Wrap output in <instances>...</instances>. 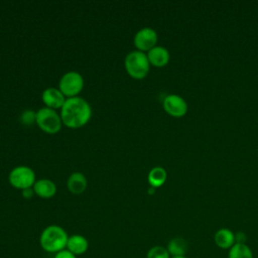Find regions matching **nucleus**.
I'll list each match as a JSON object with an SVG mask.
<instances>
[{
  "label": "nucleus",
  "instance_id": "7",
  "mask_svg": "<svg viewBox=\"0 0 258 258\" xmlns=\"http://www.w3.org/2000/svg\"><path fill=\"white\" fill-rule=\"evenodd\" d=\"M157 39V32L153 28L144 27L136 32L133 42L137 50L144 52L149 51L151 48L156 46Z\"/></svg>",
  "mask_w": 258,
  "mask_h": 258
},
{
  "label": "nucleus",
  "instance_id": "14",
  "mask_svg": "<svg viewBox=\"0 0 258 258\" xmlns=\"http://www.w3.org/2000/svg\"><path fill=\"white\" fill-rule=\"evenodd\" d=\"M88 185L87 178L85 174L82 172H73L67 181V186L68 189L73 194V195H81L83 194Z\"/></svg>",
  "mask_w": 258,
  "mask_h": 258
},
{
  "label": "nucleus",
  "instance_id": "13",
  "mask_svg": "<svg viewBox=\"0 0 258 258\" xmlns=\"http://www.w3.org/2000/svg\"><path fill=\"white\" fill-rule=\"evenodd\" d=\"M214 241L218 248L229 250L235 244V233L228 228H221L215 233Z\"/></svg>",
  "mask_w": 258,
  "mask_h": 258
},
{
  "label": "nucleus",
  "instance_id": "12",
  "mask_svg": "<svg viewBox=\"0 0 258 258\" xmlns=\"http://www.w3.org/2000/svg\"><path fill=\"white\" fill-rule=\"evenodd\" d=\"M32 187L34 194L42 199H50L56 194L55 183L47 178H41L36 180Z\"/></svg>",
  "mask_w": 258,
  "mask_h": 258
},
{
  "label": "nucleus",
  "instance_id": "22",
  "mask_svg": "<svg viewBox=\"0 0 258 258\" xmlns=\"http://www.w3.org/2000/svg\"><path fill=\"white\" fill-rule=\"evenodd\" d=\"M34 195V190L33 187H29V188H25L22 190V197L25 199H30L32 198Z\"/></svg>",
  "mask_w": 258,
  "mask_h": 258
},
{
  "label": "nucleus",
  "instance_id": "1",
  "mask_svg": "<svg viewBox=\"0 0 258 258\" xmlns=\"http://www.w3.org/2000/svg\"><path fill=\"white\" fill-rule=\"evenodd\" d=\"M91 117L92 108L90 104L81 97L68 98L60 109L62 123L72 129L83 127L90 121Z\"/></svg>",
  "mask_w": 258,
  "mask_h": 258
},
{
  "label": "nucleus",
  "instance_id": "17",
  "mask_svg": "<svg viewBox=\"0 0 258 258\" xmlns=\"http://www.w3.org/2000/svg\"><path fill=\"white\" fill-rule=\"evenodd\" d=\"M228 251V258H253V252L247 244L235 243Z\"/></svg>",
  "mask_w": 258,
  "mask_h": 258
},
{
  "label": "nucleus",
  "instance_id": "21",
  "mask_svg": "<svg viewBox=\"0 0 258 258\" xmlns=\"http://www.w3.org/2000/svg\"><path fill=\"white\" fill-rule=\"evenodd\" d=\"M53 258H77V256L74 255L73 253H71L69 250L64 249V250L59 251L58 253L54 254Z\"/></svg>",
  "mask_w": 258,
  "mask_h": 258
},
{
  "label": "nucleus",
  "instance_id": "19",
  "mask_svg": "<svg viewBox=\"0 0 258 258\" xmlns=\"http://www.w3.org/2000/svg\"><path fill=\"white\" fill-rule=\"evenodd\" d=\"M20 120L23 124L25 125H30L32 123L35 122L36 120V112L32 111V110H25L21 116H20Z\"/></svg>",
  "mask_w": 258,
  "mask_h": 258
},
{
  "label": "nucleus",
  "instance_id": "4",
  "mask_svg": "<svg viewBox=\"0 0 258 258\" xmlns=\"http://www.w3.org/2000/svg\"><path fill=\"white\" fill-rule=\"evenodd\" d=\"M37 126L47 134H55L60 131L62 121L60 115L53 109L43 107L36 112Z\"/></svg>",
  "mask_w": 258,
  "mask_h": 258
},
{
  "label": "nucleus",
  "instance_id": "18",
  "mask_svg": "<svg viewBox=\"0 0 258 258\" xmlns=\"http://www.w3.org/2000/svg\"><path fill=\"white\" fill-rule=\"evenodd\" d=\"M146 258H171L166 247L155 245L151 247L146 254Z\"/></svg>",
  "mask_w": 258,
  "mask_h": 258
},
{
  "label": "nucleus",
  "instance_id": "16",
  "mask_svg": "<svg viewBox=\"0 0 258 258\" xmlns=\"http://www.w3.org/2000/svg\"><path fill=\"white\" fill-rule=\"evenodd\" d=\"M166 177H167L166 170L161 166H155L151 168L148 173V182L150 186L156 188L163 185V183L166 180Z\"/></svg>",
  "mask_w": 258,
  "mask_h": 258
},
{
  "label": "nucleus",
  "instance_id": "20",
  "mask_svg": "<svg viewBox=\"0 0 258 258\" xmlns=\"http://www.w3.org/2000/svg\"><path fill=\"white\" fill-rule=\"evenodd\" d=\"M246 241H247V236L244 232H236L235 233V243H238V244H246Z\"/></svg>",
  "mask_w": 258,
  "mask_h": 258
},
{
  "label": "nucleus",
  "instance_id": "2",
  "mask_svg": "<svg viewBox=\"0 0 258 258\" xmlns=\"http://www.w3.org/2000/svg\"><path fill=\"white\" fill-rule=\"evenodd\" d=\"M69 235L58 225H49L44 228L39 236V245L47 253L56 254L67 248Z\"/></svg>",
  "mask_w": 258,
  "mask_h": 258
},
{
  "label": "nucleus",
  "instance_id": "5",
  "mask_svg": "<svg viewBox=\"0 0 258 258\" xmlns=\"http://www.w3.org/2000/svg\"><path fill=\"white\" fill-rule=\"evenodd\" d=\"M10 184L18 189L32 187L35 183V172L28 166L19 165L14 167L8 176Z\"/></svg>",
  "mask_w": 258,
  "mask_h": 258
},
{
  "label": "nucleus",
  "instance_id": "23",
  "mask_svg": "<svg viewBox=\"0 0 258 258\" xmlns=\"http://www.w3.org/2000/svg\"><path fill=\"white\" fill-rule=\"evenodd\" d=\"M154 191H155V188L152 187V186H149V188H148V194H149V195H153Z\"/></svg>",
  "mask_w": 258,
  "mask_h": 258
},
{
  "label": "nucleus",
  "instance_id": "6",
  "mask_svg": "<svg viewBox=\"0 0 258 258\" xmlns=\"http://www.w3.org/2000/svg\"><path fill=\"white\" fill-rule=\"evenodd\" d=\"M84 88V79L78 72H68L59 80L58 90L64 97H78Z\"/></svg>",
  "mask_w": 258,
  "mask_h": 258
},
{
  "label": "nucleus",
  "instance_id": "11",
  "mask_svg": "<svg viewBox=\"0 0 258 258\" xmlns=\"http://www.w3.org/2000/svg\"><path fill=\"white\" fill-rule=\"evenodd\" d=\"M66 249L76 256L83 255L89 249V241L83 235H80V234L71 235L69 236Z\"/></svg>",
  "mask_w": 258,
  "mask_h": 258
},
{
  "label": "nucleus",
  "instance_id": "10",
  "mask_svg": "<svg viewBox=\"0 0 258 258\" xmlns=\"http://www.w3.org/2000/svg\"><path fill=\"white\" fill-rule=\"evenodd\" d=\"M147 57L151 66L156 68H162L168 63L170 59V54L167 48H165L164 46L156 45L149 51H147Z\"/></svg>",
  "mask_w": 258,
  "mask_h": 258
},
{
  "label": "nucleus",
  "instance_id": "3",
  "mask_svg": "<svg viewBox=\"0 0 258 258\" xmlns=\"http://www.w3.org/2000/svg\"><path fill=\"white\" fill-rule=\"evenodd\" d=\"M124 66L128 75L136 80L144 79L148 75L150 69L147 54L139 50L129 52L125 57Z\"/></svg>",
  "mask_w": 258,
  "mask_h": 258
},
{
  "label": "nucleus",
  "instance_id": "9",
  "mask_svg": "<svg viewBox=\"0 0 258 258\" xmlns=\"http://www.w3.org/2000/svg\"><path fill=\"white\" fill-rule=\"evenodd\" d=\"M42 102L47 108L50 109H61L66 102V97L63 94L56 88H47L42 92L41 95Z\"/></svg>",
  "mask_w": 258,
  "mask_h": 258
},
{
  "label": "nucleus",
  "instance_id": "24",
  "mask_svg": "<svg viewBox=\"0 0 258 258\" xmlns=\"http://www.w3.org/2000/svg\"><path fill=\"white\" fill-rule=\"evenodd\" d=\"M171 258H187L186 256H180V257H171Z\"/></svg>",
  "mask_w": 258,
  "mask_h": 258
},
{
  "label": "nucleus",
  "instance_id": "8",
  "mask_svg": "<svg viewBox=\"0 0 258 258\" xmlns=\"http://www.w3.org/2000/svg\"><path fill=\"white\" fill-rule=\"evenodd\" d=\"M164 111L172 117L179 118L184 116L187 113V103L186 101L179 95L169 94L167 95L162 103Z\"/></svg>",
  "mask_w": 258,
  "mask_h": 258
},
{
  "label": "nucleus",
  "instance_id": "15",
  "mask_svg": "<svg viewBox=\"0 0 258 258\" xmlns=\"http://www.w3.org/2000/svg\"><path fill=\"white\" fill-rule=\"evenodd\" d=\"M166 249L170 257L185 256L187 252V242L181 237H174L168 241Z\"/></svg>",
  "mask_w": 258,
  "mask_h": 258
}]
</instances>
